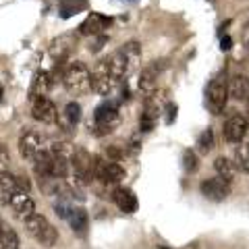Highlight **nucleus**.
<instances>
[{
  "label": "nucleus",
  "instance_id": "obj_30",
  "mask_svg": "<svg viewBox=\"0 0 249 249\" xmlns=\"http://www.w3.org/2000/svg\"><path fill=\"white\" fill-rule=\"evenodd\" d=\"M73 208H75V206H73L69 199H60V201H56V206H54V212L58 214V218H65V220H67L69 214L73 212Z\"/></svg>",
  "mask_w": 249,
  "mask_h": 249
},
{
  "label": "nucleus",
  "instance_id": "obj_8",
  "mask_svg": "<svg viewBox=\"0 0 249 249\" xmlns=\"http://www.w3.org/2000/svg\"><path fill=\"white\" fill-rule=\"evenodd\" d=\"M31 102H34V104H31V116H34L36 121L46 123V124H54V123H56L58 110H56V106H54L52 100L42 96V98H34Z\"/></svg>",
  "mask_w": 249,
  "mask_h": 249
},
{
  "label": "nucleus",
  "instance_id": "obj_20",
  "mask_svg": "<svg viewBox=\"0 0 249 249\" xmlns=\"http://www.w3.org/2000/svg\"><path fill=\"white\" fill-rule=\"evenodd\" d=\"M19 247H21V241L15 229L0 220V249H19Z\"/></svg>",
  "mask_w": 249,
  "mask_h": 249
},
{
  "label": "nucleus",
  "instance_id": "obj_23",
  "mask_svg": "<svg viewBox=\"0 0 249 249\" xmlns=\"http://www.w3.org/2000/svg\"><path fill=\"white\" fill-rule=\"evenodd\" d=\"M23 222H25V229H27V232H29V235L31 237H40L42 235V232L46 231V227H48V218H46V216H42V214H31L29 218H27V220H23Z\"/></svg>",
  "mask_w": 249,
  "mask_h": 249
},
{
  "label": "nucleus",
  "instance_id": "obj_18",
  "mask_svg": "<svg viewBox=\"0 0 249 249\" xmlns=\"http://www.w3.org/2000/svg\"><path fill=\"white\" fill-rule=\"evenodd\" d=\"M229 96L239 100V102H249V79L243 75L232 77L229 83Z\"/></svg>",
  "mask_w": 249,
  "mask_h": 249
},
{
  "label": "nucleus",
  "instance_id": "obj_1",
  "mask_svg": "<svg viewBox=\"0 0 249 249\" xmlns=\"http://www.w3.org/2000/svg\"><path fill=\"white\" fill-rule=\"evenodd\" d=\"M127 67L119 54H110L108 58L100 60L96 69L91 71V89L100 96H110L124 79Z\"/></svg>",
  "mask_w": 249,
  "mask_h": 249
},
{
  "label": "nucleus",
  "instance_id": "obj_27",
  "mask_svg": "<svg viewBox=\"0 0 249 249\" xmlns=\"http://www.w3.org/2000/svg\"><path fill=\"white\" fill-rule=\"evenodd\" d=\"M37 241H40L42 245H46V247H54V245H56V241H58V231H56V227L48 224V227H46V231L42 232L40 237H37Z\"/></svg>",
  "mask_w": 249,
  "mask_h": 249
},
{
  "label": "nucleus",
  "instance_id": "obj_28",
  "mask_svg": "<svg viewBox=\"0 0 249 249\" xmlns=\"http://www.w3.org/2000/svg\"><path fill=\"white\" fill-rule=\"evenodd\" d=\"M197 147H199V152H201V154H208V152L214 147V131H212V129H206L204 133L199 135V139H197Z\"/></svg>",
  "mask_w": 249,
  "mask_h": 249
},
{
  "label": "nucleus",
  "instance_id": "obj_3",
  "mask_svg": "<svg viewBox=\"0 0 249 249\" xmlns=\"http://www.w3.org/2000/svg\"><path fill=\"white\" fill-rule=\"evenodd\" d=\"M119 124H121V114L114 102H104L96 108V112H93V124H91V131L96 135L112 133Z\"/></svg>",
  "mask_w": 249,
  "mask_h": 249
},
{
  "label": "nucleus",
  "instance_id": "obj_37",
  "mask_svg": "<svg viewBox=\"0 0 249 249\" xmlns=\"http://www.w3.org/2000/svg\"><path fill=\"white\" fill-rule=\"evenodd\" d=\"M243 46L249 50V21L245 23V27H243Z\"/></svg>",
  "mask_w": 249,
  "mask_h": 249
},
{
  "label": "nucleus",
  "instance_id": "obj_31",
  "mask_svg": "<svg viewBox=\"0 0 249 249\" xmlns=\"http://www.w3.org/2000/svg\"><path fill=\"white\" fill-rule=\"evenodd\" d=\"M9 162H11V154H9V150H6V145L0 143V173L9 166Z\"/></svg>",
  "mask_w": 249,
  "mask_h": 249
},
{
  "label": "nucleus",
  "instance_id": "obj_25",
  "mask_svg": "<svg viewBox=\"0 0 249 249\" xmlns=\"http://www.w3.org/2000/svg\"><path fill=\"white\" fill-rule=\"evenodd\" d=\"M88 6V0H60V17L69 19L75 13H81Z\"/></svg>",
  "mask_w": 249,
  "mask_h": 249
},
{
  "label": "nucleus",
  "instance_id": "obj_19",
  "mask_svg": "<svg viewBox=\"0 0 249 249\" xmlns=\"http://www.w3.org/2000/svg\"><path fill=\"white\" fill-rule=\"evenodd\" d=\"M17 183H15V175L2 170L0 173V204H9L11 197L17 193Z\"/></svg>",
  "mask_w": 249,
  "mask_h": 249
},
{
  "label": "nucleus",
  "instance_id": "obj_14",
  "mask_svg": "<svg viewBox=\"0 0 249 249\" xmlns=\"http://www.w3.org/2000/svg\"><path fill=\"white\" fill-rule=\"evenodd\" d=\"M116 54L123 58L124 67H127V71H131V69H135L139 65V60H142V46H139V42L131 40V42H127L124 46H121V48L116 50Z\"/></svg>",
  "mask_w": 249,
  "mask_h": 249
},
{
  "label": "nucleus",
  "instance_id": "obj_2",
  "mask_svg": "<svg viewBox=\"0 0 249 249\" xmlns=\"http://www.w3.org/2000/svg\"><path fill=\"white\" fill-rule=\"evenodd\" d=\"M62 83H65V89L71 93V96H85L91 89V73L88 65L83 62H71L65 69V75H62Z\"/></svg>",
  "mask_w": 249,
  "mask_h": 249
},
{
  "label": "nucleus",
  "instance_id": "obj_22",
  "mask_svg": "<svg viewBox=\"0 0 249 249\" xmlns=\"http://www.w3.org/2000/svg\"><path fill=\"white\" fill-rule=\"evenodd\" d=\"M139 91L143 93L145 98H150L156 93V73H154V69H145V71H142V75H139Z\"/></svg>",
  "mask_w": 249,
  "mask_h": 249
},
{
  "label": "nucleus",
  "instance_id": "obj_24",
  "mask_svg": "<svg viewBox=\"0 0 249 249\" xmlns=\"http://www.w3.org/2000/svg\"><path fill=\"white\" fill-rule=\"evenodd\" d=\"M214 168H216L218 177L227 178L229 183L232 181V178H235L237 166H235V162H232L231 158H224V156H218V158H216V162H214Z\"/></svg>",
  "mask_w": 249,
  "mask_h": 249
},
{
  "label": "nucleus",
  "instance_id": "obj_33",
  "mask_svg": "<svg viewBox=\"0 0 249 249\" xmlns=\"http://www.w3.org/2000/svg\"><path fill=\"white\" fill-rule=\"evenodd\" d=\"M108 158H112L110 162H119V160H123V152L119 147H108Z\"/></svg>",
  "mask_w": 249,
  "mask_h": 249
},
{
  "label": "nucleus",
  "instance_id": "obj_4",
  "mask_svg": "<svg viewBox=\"0 0 249 249\" xmlns=\"http://www.w3.org/2000/svg\"><path fill=\"white\" fill-rule=\"evenodd\" d=\"M206 100H208V108H210L212 114L218 116V114L224 112L227 100H229V83H227V79H224V75H218L208 83Z\"/></svg>",
  "mask_w": 249,
  "mask_h": 249
},
{
  "label": "nucleus",
  "instance_id": "obj_35",
  "mask_svg": "<svg viewBox=\"0 0 249 249\" xmlns=\"http://www.w3.org/2000/svg\"><path fill=\"white\" fill-rule=\"evenodd\" d=\"M108 42V37L106 36H98V40H96V44H93V46H89V48L93 50V52H98L100 48H102V46Z\"/></svg>",
  "mask_w": 249,
  "mask_h": 249
},
{
  "label": "nucleus",
  "instance_id": "obj_13",
  "mask_svg": "<svg viewBox=\"0 0 249 249\" xmlns=\"http://www.w3.org/2000/svg\"><path fill=\"white\" fill-rule=\"evenodd\" d=\"M79 121H81V106L77 102H69L65 108H62V114H58V119H56L60 129L67 131V133H71Z\"/></svg>",
  "mask_w": 249,
  "mask_h": 249
},
{
  "label": "nucleus",
  "instance_id": "obj_15",
  "mask_svg": "<svg viewBox=\"0 0 249 249\" xmlns=\"http://www.w3.org/2000/svg\"><path fill=\"white\" fill-rule=\"evenodd\" d=\"M112 201L116 204V208L123 210V212H127V214H133L135 210L139 208V201L135 197V193L131 191V189H114L112 193Z\"/></svg>",
  "mask_w": 249,
  "mask_h": 249
},
{
  "label": "nucleus",
  "instance_id": "obj_11",
  "mask_svg": "<svg viewBox=\"0 0 249 249\" xmlns=\"http://www.w3.org/2000/svg\"><path fill=\"white\" fill-rule=\"evenodd\" d=\"M46 147L44 139L40 133H36V131H27V133H23L21 139H19V152L25 160H34L37 152H42Z\"/></svg>",
  "mask_w": 249,
  "mask_h": 249
},
{
  "label": "nucleus",
  "instance_id": "obj_16",
  "mask_svg": "<svg viewBox=\"0 0 249 249\" xmlns=\"http://www.w3.org/2000/svg\"><path fill=\"white\" fill-rule=\"evenodd\" d=\"M73 48H75V37L73 36H60L52 42L50 54L56 58V62H65L69 58V54L73 52Z\"/></svg>",
  "mask_w": 249,
  "mask_h": 249
},
{
  "label": "nucleus",
  "instance_id": "obj_6",
  "mask_svg": "<svg viewBox=\"0 0 249 249\" xmlns=\"http://www.w3.org/2000/svg\"><path fill=\"white\" fill-rule=\"evenodd\" d=\"M124 168L119 164V162H110L96 156V166H93V177L98 181H102L104 185H116L124 178Z\"/></svg>",
  "mask_w": 249,
  "mask_h": 249
},
{
  "label": "nucleus",
  "instance_id": "obj_12",
  "mask_svg": "<svg viewBox=\"0 0 249 249\" xmlns=\"http://www.w3.org/2000/svg\"><path fill=\"white\" fill-rule=\"evenodd\" d=\"M110 23H112L110 17H104V15H100V13H91L79 25V34L81 36H100Z\"/></svg>",
  "mask_w": 249,
  "mask_h": 249
},
{
  "label": "nucleus",
  "instance_id": "obj_32",
  "mask_svg": "<svg viewBox=\"0 0 249 249\" xmlns=\"http://www.w3.org/2000/svg\"><path fill=\"white\" fill-rule=\"evenodd\" d=\"M15 183H17V189L19 191H29L31 189V181H29V178L27 177H15Z\"/></svg>",
  "mask_w": 249,
  "mask_h": 249
},
{
  "label": "nucleus",
  "instance_id": "obj_10",
  "mask_svg": "<svg viewBox=\"0 0 249 249\" xmlns=\"http://www.w3.org/2000/svg\"><path fill=\"white\" fill-rule=\"evenodd\" d=\"M6 206L11 208L13 216L19 218V220H27L31 214H36V201L31 199V196L25 191H17Z\"/></svg>",
  "mask_w": 249,
  "mask_h": 249
},
{
  "label": "nucleus",
  "instance_id": "obj_38",
  "mask_svg": "<svg viewBox=\"0 0 249 249\" xmlns=\"http://www.w3.org/2000/svg\"><path fill=\"white\" fill-rule=\"evenodd\" d=\"M2 100H4V88L0 85V102H2Z\"/></svg>",
  "mask_w": 249,
  "mask_h": 249
},
{
  "label": "nucleus",
  "instance_id": "obj_39",
  "mask_svg": "<svg viewBox=\"0 0 249 249\" xmlns=\"http://www.w3.org/2000/svg\"><path fill=\"white\" fill-rule=\"evenodd\" d=\"M247 104H249V102H247Z\"/></svg>",
  "mask_w": 249,
  "mask_h": 249
},
{
  "label": "nucleus",
  "instance_id": "obj_9",
  "mask_svg": "<svg viewBox=\"0 0 249 249\" xmlns=\"http://www.w3.org/2000/svg\"><path fill=\"white\" fill-rule=\"evenodd\" d=\"M247 131H249V123L245 116H241V114H232L231 119L224 123V129H222V135L224 139H227L229 143H241L245 139L247 135Z\"/></svg>",
  "mask_w": 249,
  "mask_h": 249
},
{
  "label": "nucleus",
  "instance_id": "obj_7",
  "mask_svg": "<svg viewBox=\"0 0 249 249\" xmlns=\"http://www.w3.org/2000/svg\"><path fill=\"white\" fill-rule=\"evenodd\" d=\"M201 196L208 197L210 201H222L231 196V183L222 177H212L201 181Z\"/></svg>",
  "mask_w": 249,
  "mask_h": 249
},
{
  "label": "nucleus",
  "instance_id": "obj_21",
  "mask_svg": "<svg viewBox=\"0 0 249 249\" xmlns=\"http://www.w3.org/2000/svg\"><path fill=\"white\" fill-rule=\"evenodd\" d=\"M67 220H69L71 229L77 232V235H85L88 224H89V218H88V212H85L83 208H73V212L69 214Z\"/></svg>",
  "mask_w": 249,
  "mask_h": 249
},
{
  "label": "nucleus",
  "instance_id": "obj_36",
  "mask_svg": "<svg viewBox=\"0 0 249 249\" xmlns=\"http://www.w3.org/2000/svg\"><path fill=\"white\" fill-rule=\"evenodd\" d=\"M220 48H222V50H231V48H232V40H231L229 36H224L222 40H220Z\"/></svg>",
  "mask_w": 249,
  "mask_h": 249
},
{
  "label": "nucleus",
  "instance_id": "obj_34",
  "mask_svg": "<svg viewBox=\"0 0 249 249\" xmlns=\"http://www.w3.org/2000/svg\"><path fill=\"white\" fill-rule=\"evenodd\" d=\"M175 119H177V104H168L166 106V123L170 124Z\"/></svg>",
  "mask_w": 249,
  "mask_h": 249
},
{
  "label": "nucleus",
  "instance_id": "obj_17",
  "mask_svg": "<svg viewBox=\"0 0 249 249\" xmlns=\"http://www.w3.org/2000/svg\"><path fill=\"white\" fill-rule=\"evenodd\" d=\"M52 88V79H50V73L48 71H37L31 79V85H29V98H42L46 93L50 91Z\"/></svg>",
  "mask_w": 249,
  "mask_h": 249
},
{
  "label": "nucleus",
  "instance_id": "obj_5",
  "mask_svg": "<svg viewBox=\"0 0 249 249\" xmlns=\"http://www.w3.org/2000/svg\"><path fill=\"white\" fill-rule=\"evenodd\" d=\"M93 166H96V156L88 154L85 150H75L71 156V177L75 178L77 183L88 185L91 183L93 178Z\"/></svg>",
  "mask_w": 249,
  "mask_h": 249
},
{
  "label": "nucleus",
  "instance_id": "obj_26",
  "mask_svg": "<svg viewBox=\"0 0 249 249\" xmlns=\"http://www.w3.org/2000/svg\"><path fill=\"white\" fill-rule=\"evenodd\" d=\"M235 166L241 168L243 173H249V142L235 150Z\"/></svg>",
  "mask_w": 249,
  "mask_h": 249
},
{
  "label": "nucleus",
  "instance_id": "obj_29",
  "mask_svg": "<svg viewBox=\"0 0 249 249\" xmlns=\"http://www.w3.org/2000/svg\"><path fill=\"white\" fill-rule=\"evenodd\" d=\"M183 164H185V170H187V173H193V170H197V166H199L197 154H196V152H191V150H187V152L183 154Z\"/></svg>",
  "mask_w": 249,
  "mask_h": 249
}]
</instances>
